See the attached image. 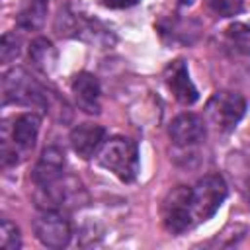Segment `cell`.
I'll return each mask as SVG.
<instances>
[{
    "mask_svg": "<svg viewBox=\"0 0 250 250\" xmlns=\"http://www.w3.org/2000/svg\"><path fill=\"white\" fill-rule=\"evenodd\" d=\"M70 90L74 94L76 105L84 113H90V115L100 113V109H102V104H100L102 88H100L98 78L92 72H78L70 82Z\"/></svg>",
    "mask_w": 250,
    "mask_h": 250,
    "instance_id": "9c48e42d",
    "label": "cell"
},
{
    "mask_svg": "<svg viewBox=\"0 0 250 250\" xmlns=\"http://www.w3.org/2000/svg\"><path fill=\"white\" fill-rule=\"evenodd\" d=\"M49 0H21L18 10V25L25 31H35L43 27L47 20Z\"/></svg>",
    "mask_w": 250,
    "mask_h": 250,
    "instance_id": "4fadbf2b",
    "label": "cell"
},
{
    "mask_svg": "<svg viewBox=\"0 0 250 250\" xmlns=\"http://www.w3.org/2000/svg\"><path fill=\"white\" fill-rule=\"evenodd\" d=\"M68 141L72 150L80 158L88 160L94 154H98V150L105 143V129L98 123H80L70 131Z\"/></svg>",
    "mask_w": 250,
    "mask_h": 250,
    "instance_id": "30bf717a",
    "label": "cell"
},
{
    "mask_svg": "<svg viewBox=\"0 0 250 250\" xmlns=\"http://www.w3.org/2000/svg\"><path fill=\"white\" fill-rule=\"evenodd\" d=\"M33 232L47 248H64L72 236L70 223L61 211H43L33 221Z\"/></svg>",
    "mask_w": 250,
    "mask_h": 250,
    "instance_id": "8992f818",
    "label": "cell"
},
{
    "mask_svg": "<svg viewBox=\"0 0 250 250\" xmlns=\"http://www.w3.org/2000/svg\"><path fill=\"white\" fill-rule=\"evenodd\" d=\"M62 170H64V152L59 146H47L43 148L39 160L31 170V180L37 188H43L62 178Z\"/></svg>",
    "mask_w": 250,
    "mask_h": 250,
    "instance_id": "8fae6325",
    "label": "cell"
},
{
    "mask_svg": "<svg viewBox=\"0 0 250 250\" xmlns=\"http://www.w3.org/2000/svg\"><path fill=\"white\" fill-rule=\"evenodd\" d=\"M164 84L166 88L172 92V96L184 104V105H191L197 102L199 98V92L195 88V84L191 82L189 78V70H188V64L184 59H176V61H170L164 68Z\"/></svg>",
    "mask_w": 250,
    "mask_h": 250,
    "instance_id": "52a82bcc",
    "label": "cell"
},
{
    "mask_svg": "<svg viewBox=\"0 0 250 250\" xmlns=\"http://www.w3.org/2000/svg\"><path fill=\"white\" fill-rule=\"evenodd\" d=\"M193 0H180V4H191Z\"/></svg>",
    "mask_w": 250,
    "mask_h": 250,
    "instance_id": "ffe728a7",
    "label": "cell"
},
{
    "mask_svg": "<svg viewBox=\"0 0 250 250\" xmlns=\"http://www.w3.org/2000/svg\"><path fill=\"white\" fill-rule=\"evenodd\" d=\"M227 43L236 51V53H242V55H250V25L246 23H232L227 27Z\"/></svg>",
    "mask_w": 250,
    "mask_h": 250,
    "instance_id": "9a60e30c",
    "label": "cell"
},
{
    "mask_svg": "<svg viewBox=\"0 0 250 250\" xmlns=\"http://www.w3.org/2000/svg\"><path fill=\"white\" fill-rule=\"evenodd\" d=\"M18 55H20V41L12 33H4L2 35V43H0V61L4 64H8Z\"/></svg>",
    "mask_w": 250,
    "mask_h": 250,
    "instance_id": "ac0fdd59",
    "label": "cell"
},
{
    "mask_svg": "<svg viewBox=\"0 0 250 250\" xmlns=\"http://www.w3.org/2000/svg\"><path fill=\"white\" fill-rule=\"evenodd\" d=\"M39 127H41V117L35 111L20 113L14 119V125H12V143L16 145V148L21 154L29 152L35 146L37 135H39Z\"/></svg>",
    "mask_w": 250,
    "mask_h": 250,
    "instance_id": "7c38bea8",
    "label": "cell"
},
{
    "mask_svg": "<svg viewBox=\"0 0 250 250\" xmlns=\"http://www.w3.org/2000/svg\"><path fill=\"white\" fill-rule=\"evenodd\" d=\"M160 217H162L164 229L172 234H182L188 229L195 227L191 217V207H189V188L186 186L172 188L162 201Z\"/></svg>",
    "mask_w": 250,
    "mask_h": 250,
    "instance_id": "5b68a950",
    "label": "cell"
},
{
    "mask_svg": "<svg viewBox=\"0 0 250 250\" xmlns=\"http://www.w3.org/2000/svg\"><path fill=\"white\" fill-rule=\"evenodd\" d=\"M229 188L221 174H207L193 188H189V207L193 223H205L209 221L227 199Z\"/></svg>",
    "mask_w": 250,
    "mask_h": 250,
    "instance_id": "7a4b0ae2",
    "label": "cell"
},
{
    "mask_svg": "<svg viewBox=\"0 0 250 250\" xmlns=\"http://www.w3.org/2000/svg\"><path fill=\"white\" fill-rule=\"evenodd\" d=\"M2 104L49 107V92L23 68H12L2 76Z\"/></svg>",
    "mask_w": 250,
    "mask_h": 250,
    "instance_id": "3957f363",
    "label": "cell"
},
{
    "mask_svg": "<svg viewBox=\"0 0 250 250\" xmlns=\"http://www.w3.org/2000/svg\"><path fill=\"white\" fill-rule=\"evenodd\" d=\"M20 246H21L20 229L10 219H2L0 221V248L2 250H18Z\"/></svg>",
    "mask_w": 250,
    "mask_h": 250,
    "instance_id": "2e32d148",
    "label": "cell"
},
{
    "mask_svg": "<svg viewBox=\"0 0 250 250\" xmlns=\"http://www.w3.org/2000/svg\"><path fill=\"white\" fill-rule=\"evenodd\" d=\"M98 164L121 182H133L139 174V148L127 137H111L98 150Z\"/></svg>",
    "mask_w": 250,
    "mask_h": 250,
    "instance_id": "6da1fadb",
    "label": "cell"
},
{
    "mask_svg": "<svg viewBox=\"0 0 250 250\" xmlns=\"http://www.w3.org/2000/svg\"><path fill=\"white\" fill-rule=\"evenodd\" d=\"M57 49L53 47V43L45 37H37L29 43V61L33 62V66L37 70H41L43 74H51L57 66Z\"/></svg>",
    "mask_w": 250,
    "mask_h": 250,
    "instance_id": "5bb4252c",
    "label": "cell"
},
{
    "mask_svg": "<svg viewBox=\"0 0 250 250\" xmlns=\"http://www.w3.org/2000/svg\"><path fill=\"white\" fill-rule=\"evenodd\" d=\"M205 121L203 117H199L197 113H180L172 119V123L168 125V135L172 139V143L176 146L182 148H189L199 145L205 139Z\"/></svg>",
    "mask_w": 250,
    "mask_h": 250,
    "instance_id": "ba28073f",
    "label": "cell"
},
{
    "mask_svg": "<svg viewBox=\"0 0 250 250\" xmlns=\"http://www.w3.org/2000/svg\"><path fill=\"white\" fill-rule=\"evenodd\" d=\"M141 0H100L102 6L105 8H113V10H121V8H131L135 4H139Z\"/></svg>",
    "mask_w": 250,
    "mask_h": 250,
    "instance_id": "d6986e66",
    "label": "cell"
},
{
    "mask_svg": "<svg viewBox=\"0 0 250 250\" xmlns=\"http://www.w3.org/2000/svg\"><path fill=\"white\" fill-rule=\"evenodd\" d=\"M211 10L221 18H232L242 12L244 0H207Z\"/></svg>",
    "mask_w": 250,
    "mask_h": 250,
    "instance_id": "e0dca14e",
    "label": "cell"
},
{
    "mask_svg": "<svg viewBox=\"0 0 250 250\" xmlns=\"http://www.w3.org/2000/svg\"><path fill=\"white\" fill-rule=\"evenodd\" d=\"M246 113V100L242 94L232 90L215 92L205 104L207 123L219 133H230Z\"/></svg>",
    "mask_w": 250,
    "mask_h": 250,
    "instance_id": "277c9868",
    "label": "cell"
}]
</instances>
